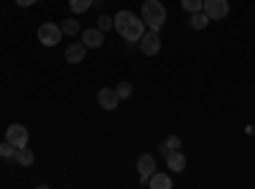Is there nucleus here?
Masks as SVG:
<instances>
[{
	"label": "nucleus",
	"mask_w": 255,
	"mask_h": 189,
	"mask_svg": "<svg viewBox=\"0 0 255 189\" xmlns=\"http://www.w3.org/2000/svg\"><path fill=\"white\" fill-rule=\"evenodd\" d=\"M13 161L20 164V166H31V164L36 161V156H33V151H28V146H23V149H15Z\"/></svg>",
	"instance_id": "14"
},
{
	"label": "nucleus",
	"mask_w": 255,
	"mask_h": 189,
	"mask_svg": "<svg viewBox=\"0 0 255 189\" xmlns=\"http://www.w3.org/2000/svg\"><path fill=\"white\" fill-rule=\"evenodd\" d=\"M253 136H255V133H253Z\"/></svg>",
	"instance_id": "24"
},
{
	"label": "nucleus",
	"mask_w": 255,
	"mask_h": 189,
	"mask_svg": "<svg viewBox=\"0 0 255 189\" xmlns=\"http://www.w3.org/2000/svg\"><path fill=\"white\" fill-rule=\"evenodd\" d=\"M148 187H151V189H171L174 182H171V177H168V174L153 172L151 177H148Z\"/></svg>",
	"instance_id": "12"
},
{
	"label": "nucleus",
	"mask_w": 255,
	"mask_h": 189,
	"mask_svg": "<svg viewBox=\"0 0 255 189\" xmlns=\"http://www.w3.org/2000/svg\"><path fill=\"white\" fill-rule=\"evenodd\" d=\"M15 156V146L13 143H0V159H13Z\"/></svg>",
	"instance_id": "20"
},
{
	"label": "nucleus",
	"mask_w": 255,
	"mask_h": 189,
	"mask_svg": "<svg viewBox=\"0 0 255 189\" xmlns=\"http://www.w3.org/2000/svg\"><path fill=\"white\" fill-rule=\"evenodd\" d=\"M115 28L125 41H140V36L145 33V23L143 18H138L130 10H118L115 13Z\"/></svg>",
	"instance_id": "1"
},
{
	"label": "nucleus",
	"mask_w": 255,
	"mask_h": 189,
	"mask_svg": "<svg viewBox=\"0 0 255 189\" xmlns=\"http://www.w3.org/2000/svg\"><path fill=\"white\" fill-rule=\"evenodd\" d=\"M92 5H95V0H69L72 13H87Z\"/></svg>",
	"instance_id": "16"
},
{
	"label": "nucleus",
	"mask_w": 255,
	"mask_h": 189,
	"mask_svg": "<svg viewBox=\"0 0 255 189\" xmlns=\"http://www.w3.org/2000/svg\"><path fill=\"white\" fill-rule=\"evenodd\" d=\"M15 3H18L20 8H31L33 3H38V0H15Z\"/></svg>",
	"instance_id": "22"
},
{
	"label": "nucleus",
	"mask_w": 255,
	"mask_h": 189,
	"mask_svg": "<svg viewBox=\"0 0 255 189\" xmlns=\"http://www.w3.org/2000/svg\"><path fill=\"white\" fill-rule=\"evenodd\" d=\"M5 141H8V143H13L15 149H23V146H28V131H26V125H20V123L8 125V131H5Z\"/></svg>",
	"instance_id": "5"
},
{
	"label": "nucleus",
	"mask_w": 255,
	"mask_h": 189,
	"mask_svg": "<svg viewBox=\"0 0 255 189\" xmlns=\"http://www.w3.org/2000/svg\"><path fill=\"white\" fill-rule=\"evenodd\" d=\"M163 146H166L168 151H176V149H181V138H179V136H168V138L163 141Z\"/></svg>",
	"instance_id": "21"
},
{
	"label": "nucleus",
	"mask_w": 255,
	"mask_h": 189,
	"mask_svg": "<svg viewBox=\"0 0 255 189\" xmlns=\"http://www.w3.org/2000/svg\"><path fill=\"white\" fill-rule=\"evenodd\" d=\"M202 10L207 13L209 20H222L230 13V3L227 0H202Z\"/></svg>",
	"instance_id": "3"
},
{
	"label": "nucleus",
	"mask_w": 255,
	"mask_h": 189,
	"mask_svg": "<svg viewBox=\"0 0 255 189\" xmlns=\"http://www.w3.org/2000/svg\"><path fill=\"white\" fill-rule=\"evenodd\" d=\"M125 49L128 51H135V41H125Z\"/></svg>",
	"instance_id": "23"
},
{
	"label": "nucleus",
	"mask_w": 255,
	"mask_h": 189,
	"mask_svg": "<svg viewBox=\"0 0 255 189\" xmlns=\"http://www.w3.org/2000/svg\"><path fill=\"white\" fill-rule=\"evenodd\" d=\"M209 26V18L204 10H197V13H189V28H194V31H202Z\"/></svg>",
	"instance_id": "13"
},
{
	"label": "nucleus",
	"mask_w": 255,
	"mask_h": 189,
	"mask_svg": "<svg viewBox=\"0 0 255 189\" xmlns=\"http://www.w3.org/2000/svg\"><path fill=\"white\" fill-rule=\"evenodd\" d=\"M97 28H100V31H110V28H115V18H113V15H100Z\"/></svg>",
	"instance_id": "18"
},
{
	"label": "nucleus",
	"mask_w": 255,
	"mask_h": 189,
	"mask_svg": "<svg viewBox=\"0 0 255 189\" xmlns=\"http://www.w3.org/2000/svg\"><path fill=\"white\" fill-rule=\"evenodd\" d=\"M140 51L145 56H156L161 51V38H158V31H148L140 36Z\"/></svg>",
	"instance_id": "6"
},
{
	"label": "nucleus",
	"mask_w": 255,
	"mask_h": 189,
	"mask_svg": "<svg viewBox=\"0 0 255 189\" xmlns=\"http://www.w3.org/2000/svg\"><path fill=\"white\" fill-rule=\"evenodd\" d=\"M82 31L79 26V20L77 18H64V23H61V33H67V36H77Z\"/></svg>",
	"instance_id": "15"
},
{
	"label": "nucleus",
	"mask_w": 255,
	"mask_h": 189,
	"mask_svg": "<svg viewBox=\"0 0 255 189\" xmlns=\"http://www.w3.org/2000/svg\"><path fill=\"white\" fill-rule=\"evenodd\" d=\"M181 8L186 13H197V10H202V0H181Z\"/></svg>",
	"instance_id": "19"
},
{
	"label": "nucleus",
	"mask_w": 255,
	"mask_h": 189,
	"mask_svg": "<svg viewBox=\"0 0 255 189\" xmlns=\"http://www.w3.org/2000/svg\"><path fill=\"white\" fill-rule=\"evenodd\" d=\"M97 105L102 110H118V105H120V97H118V92L115 90H110V87H102L100 92H97Z\"/></svg>",
	"instance_id": "7"
},
{
	"label": "nucleus",
	"mask_w": 255,
	"mask_h": 189,
	"mask_svg": "<svg viewBox=\"0 0 255 189\" xmlns=\"http://www.w3.org/2000/svg\"><path fill=\"white\" fill-rule=\"evenodd\" d=\"M166 166H168V172H176V174H181L184 169H186V156L176 149V151H168L166 154Z\"/></svg>",
	"instance_id": "9"
},
{
	"label": "nucleus",
	"mask_w": 255,
	"mask_h": 189,
	"mask_svg": "<svg viewBox=\"0 0 255 189\" xmlns=\"http://www.w3.org/2000/svg\"><path fill=\"white\" fill-rule=\"evenodd\" d=\"M61 26L56 23H44V26H38V41L44 46H56L59 41H61Z\"/></svg>",
	"instance_id": "4"
},
{
	"label": "nucleus",
	"mask_w": 255,
	"mask_h": 189,
	"mask_svg": "<svg viewBox=\"0 0 255 189\" xmlns=\"http://www.w3.org/2000/svg\"><path fill=\"white\" fill-rule=\"evenodd\" d=\"M115 92H118L120 100H128V97L133 95V85H130V82H120V85L115 87Z\"/></svg>",
	"instance_id": "17"
},
{
	"label": "nucleus",
	"mask_w": 255,
	"mask_h": 189,
	"mask_svg": "<svg viewBox=\"0 0 255 189\" xmlns=\"http://www.w3.org/2000/svg\"><path fill=\"white\" fill-rule=\"evenodd\" d=\"M135 166H138L140 177H151V174L156 172V159H153L151 154H140L138 161H135Z\"/></svg>",
	"instance_id": "10"
},
{
	"label": "nucleus",
	"mask_w": 255,
	"mask_h": 189,
	"mask_svg": "<svg viewBox=\"0 0 255 189\" xmlns=\"http://www.w3.org/2000/svg\"><path fill=\"white\" fill-rule=\"evenodd\" d=\"M140 18L143 23L151 28V31H161L166 23V8L161 0H145L143 8H140Z\"/></svg>",
	"instance_id": "2"
},
{
	"label": "nucleus",
	"mask_w": 255,
	"mask_h": 189,
	"mask_svg": "<svg viewBox=\"0 0 255 189\" xmlns=\"http://www.w3.org/2000/svg\"><path fill=\"white\" fill-rule=\"evenodd\" d=\"M82 44L87 49H100L105 44V31H100V28H84L82 31Z\"/></svg>",
	"instance_id": "8"
},
{
	"label": "nucleus",
	"mask_w": 255,
	"mask_h": 189,
	"mask_svg": "<svg viewBox=\"0 0 255 189\" xmlns=\"http://www.w3.org/2000/svg\"><path fill=\"white\" fill-rule=\"evenodd\" d=\"M64 56H67L69 64H79V61H84V56H87V46L84 44H72V46H67Z\"/></svg>",
	"instance_id": "11"
}]
</instances>
